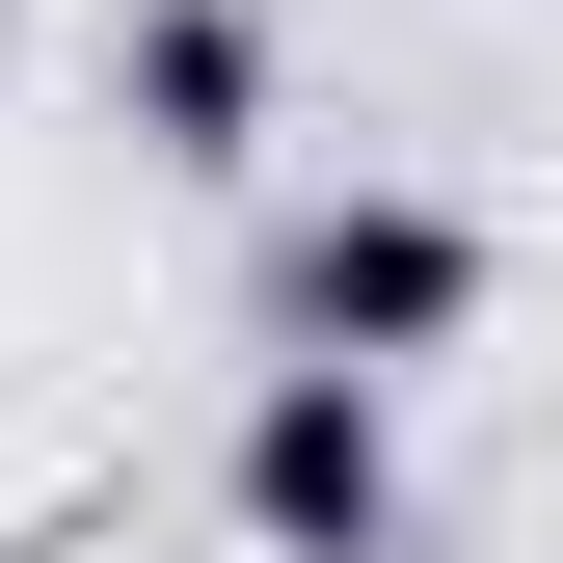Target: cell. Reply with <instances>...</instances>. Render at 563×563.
I'll return each mask as SVG.
<instances>
[{
  "instance_id": "6da1fadb",
  "label": "cell",
  "mask_w": 563,
  "mask_h": 563,
  "mask_svg": "<svg viewBox=\"0 0 563 563\" xmlns=\"http://www.w3.org/2000/svg\"><path fill=\"white\" fill-rule=\"evenodd\" d=\"M483 296H510V242H483L456 188H296L242 322L296 349V376H430V349H483Z\"/></svg>"
},
{
  "instance_id": "7a4b0ae2",
  "label": "cell",
  "mask_w": 563,
  "mask_h": 563,
  "mask_svg": "<svg viewBox=\"0 0 563 563\" xmlns=\"http://www.w3.org/2000/svg\"><path fill=\"white\" fill-rule=\"evenodd\" d=\"M216 510L268 563H402V376H296V349H268L242 430H216Z\"/></svg>"
},
{
  "instance_id": "3957f363",
  "label": "cell",
  "mask_w": 563,
  "mask_h": 563,
  "mask_svg": "<svg viewBox=\"0 0 563 563\" xmlns=\"http://www.w3.org/2000/svg\"><path fill=\"white\" fill-rule=\"evenodd\" d=\"M108 134L188 162V188H242L268 162V0H134L108 27Z\"/></svg>"
}]
</instances>
